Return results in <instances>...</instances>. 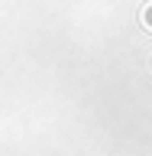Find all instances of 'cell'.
<instances>
[{"label": "cell", "mask_w": 152, "mask_h": 156, "mask_svg": "<svg viewBox=\"0 0 152 156\" xmlns=\"http://www.w3.org/2000/svg\"><path fill=\"white\" fill-rule=\"evenodd\" d=\"M143 20H146V26L152 29V3H149V7H146V13H143Z\"/></svg>", "instance_id": "6da1fadb"}]
</instances>
